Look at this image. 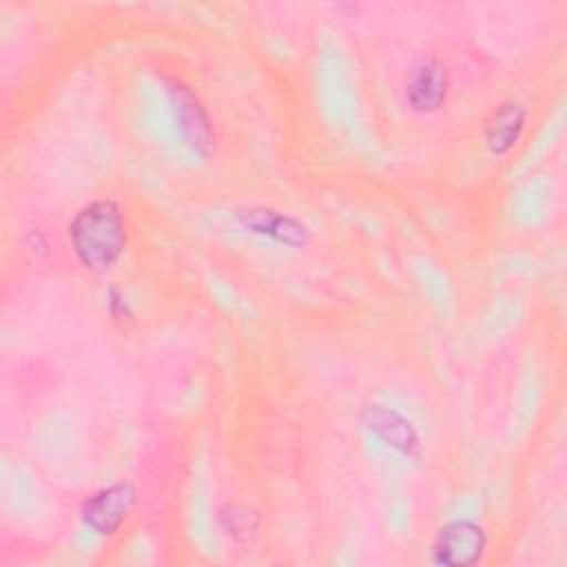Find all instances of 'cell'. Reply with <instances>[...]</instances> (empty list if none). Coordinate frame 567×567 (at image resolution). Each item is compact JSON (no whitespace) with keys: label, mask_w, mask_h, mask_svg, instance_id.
Segmentation results:
<instances>
[{"label":"cell","mask_w":567,"mask_h":567,"mask_svg":"<svg viewBox=\"0 0 567 567\" xmlns=\"http://www.w3.org/2000/svg\"><path fill=\"white\" fill-rule=\"evenodd\" d=\"M69 241L86 270L111 268L126 246V224L120 206L111 199L86 204L69 224Z\"/></svg>","instance_id":"obj_1"},{"label":"cell","mask_w":567,"mask_h":567,"mask_svg":"<svg viewBox=\"0 0 567 567\" xmlns=\"http://www.w3.org/2000/svg\"><path fill=\"white\" fill-rule=\"evenodd\" d=\"M447 71L436 55L416 58L405 75V100L416 113H434L447 97Z\"/></svg>","instance_id":"obj_2"},{"label":"cell","mask_w":567,"mask_h":567,"mask_svg":"<svg viewBox=\"0 0 567 567\" xmlns=\"http://www.w3.org/2000/svg\"><path fill=\"white\" fill-rule=\"evenodd\" d=\"M485 549V532L472 520H452L443 525L432 545V558L447 567L474 565Z\"/></svg>","instance_id":"obj_3"},{"label":"cell","mask_w":567,"mask_h":567,"mask_svg":"<svg viewBox=\"0 0 567 567\" xmlns=\"http://www.w3.org/2000/svg\"><path fill=\"white\" fill-rule=\"evenodd\" d=\"M135 505V492L128 483H113L100 492H95L82 509V518L86 527L106 536L120 529L126 520L128 512Z\"/></svg>","instance_id":"obj_4"},{"label":"cell","mask_w":567,"mask_h":567,"mask_svg":"<svg viewBox=\"0 0 567 567\" xmlns=\"http://www.w3.org/2000/svg\"><path fill=\"white\" fill-rule=\"evenodd\" d=\"M239 217L248 230L281 241L286 246H299L306 239V228L297 219L281 213L268 208H250L246 213H239Z\"/></svg>","instance_id":"obj_5"},{"label":"cell","mask_w":567,"mask_h":567,"mask_svg":"<svg viewBox=\"0 0 567 567\" xmlns=\"http://www.w3.org/2000/svg\"><path fill=\"white\" fill-rule=\"evenodd\" d=\"M525 126V109L516 102L498 106L485 124V144L494 155H505L520 137Z\"/></svg>","instance_id":"obj_6"},{"label":"cell","mask_w":567,"mask_h":567,"mask_svg":"<svg viewBox=\"0 0 567 567\" xmlns=\"http://www.w3.org/2000/svg\"><path fill=\"white\" fill-rule=\"evenodd\" d=\"M177 113H179L182 131L188 137V142L193 144V148L204 151L210 144L208 120H206V113L199 106V102L186 89H177Z\"/></svg>","instance_id":"obj_7"},{"label":"cell","mask_w":567,"mask_h":567,"mask_svg":"<svg viewBox=\"0 0 567 567\" xmlns=\"http://www.w3.org/2000/svg\"><path fill=\"white\" fill-rule=\"evenodd\" d=\"M370 430H374L379 436H383L385 441H390L396 450L410 452V447L414 445V432L410 427V423H405L403 419H399L392 412L385 410H374L370 412Z\"/></svg>","instance_id":"obj_8"}]
</instances>
